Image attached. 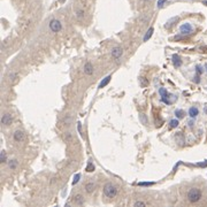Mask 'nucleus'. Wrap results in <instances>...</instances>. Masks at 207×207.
I'll use <instances>...</instances> for the list:
<instances>
[{"mask_svg": "<svg viewBox=\"0 0 207 207\" xmlns=\"http://www.w3.org/2000/svg\"><path fill=\"white\" fill-rule=\"evenodd\" d=\"M198 166H200V167H206V166H207V162H203V163H198Z\"/></svg>", "mask_w": 207, "mask_h": 207, "instance_id": "nucleus-28", "label": "nucleus"}, {"mask_svg": "<svg viewBox=\"0 0 207 207\" xmlns=\"http://www.w3.org/2000/svg\"><path fill=\"white\" fill-rule=\"evenodd\" d=\"M159 93L161 94V97H162V98H166V97L168 96V92H167V90L163 89V88H161V89L159 90Z\"/></svg>", "mask_w": 207, "mask_h": 207, "instance_id": "nucleus-18", "label": "nucleus"}, {"mask_svg": "<svg viewBox=\"0 0 207 207\" xmlns=\"http://www.w3.org/2000/svg\"><path fill=\"white\" fill-rule=\"evenodd\" d=\"M139 80L142 81V85H143V87H145V81H144V78H143V77H141Z\"/></svg>", "mask_w": 207, "mask_h": 207, "instance_id": "nucleus-30", "label": "nucleus"}, {"mask_svg": "<svg viewBox=\"0 0 207 207\" xmlns=\"http://www.w3.org/2000/svg\"><path fill=\"white\" fill-rule=\"evenodd\" d=\"M135 206H146V204L143 203V201H136V203H135Z\"/></svg>", "mask_w": 207, "mask_h": 207, "instance_id": "nucleus-25", "label": "nucleus"}, {"mask_svg": "<svg viewBox=\"0 0 207 207\" xmlns=\"http://www.w3.org/2000/svg\"><path fill=\"white\" fill-rule=\"evenodd\" d=\"M111 78H112V76H107V77H105L101 82H100V84H99V89H102V88H105L108 83H109V81H111Z\"/></svg>", "mask_w": 207, "mask_h": 207, "instance_id": "nucleus-10", "label": "nucleus"}, {"mask_svg": "<svg viewBox=\"0 0 207 207\" xmlns=\"http://www.w3.org/2000/svg\"><path fill=\"white\" fill-rule=\"evenodd\" d=\"M173 61H174V64H175L176 67H179V66L182 64V61H181V59H179V57L176 55V54L173 57Z\"/></svg>", "mask_w": 207, "mask_h": 207, "instance_id": "nucleus-15", "label": "nucleus"}, {"mask_svg": "<svg viewBox=\"0 0 207 207\" xmlns=\"http://www.w3.org/2000/svg\"><path fill=\"white\" fill-rule=\"evenodd\" d=\"M14 139L16 141V142H22L23 139H24V134H23V131H21V130H16L15 131V134H14Z\"/></svg>", "mask_w": 207, "mask_h": 207, "instance_id": "nucleus-7", "label": "nucleus"}, {"mask_svg": "<svg viewBox=\"0 0 207 207\" xmlns=\"http://www.w3.org/2000/svg\"><path fill=\"white\" fill-rule=\"evenodd\" d=\"M16 166H17V161H16V160H12V161H9V168H10V169H15Z\"/></svg>", "mask_w": 207, "mask_h": 207, "instance_id": "nucleus-20", "label": "nucleus"}, {"mask_svg": "<svg viewBox=\"0 0 207 207\" xmlns=\"http://www.w3.org/2000/svg\"><path fill=\"white\" fill-rule=\"evenodd\" d=\"M94 188H96V185H94L93 183H88V184L85 185L87 192H89V193H91V192H93V191H94Z\"/></svg>", "mask_w": 207, "mask_h": 207, "instance_id": "nucleus-14", "label": "nucleus"}, {"mask_svg": "<svg viewBox=\"0 0 207 207\" xmlns=\"http://www.w3.org/2000/svg\"><path fill=\"white\" fill-rule=\"evenodd\" d=\"M175 115H176L178 118H182L184 116V112H183L182 109H176V111H175Z\"/></svg>", "mask_w": 207, "mask_h": 207, "instance_id": "nucleus-19", "label": "nucleus"}, {"mask_svg": "<svg viewBox=\"0 0 207 207\" xmlns=\"http://www.w3.org/2000/svg\"><path fill=\"white\" fill-rule=\"evenodd\" d=\"M74 201H75V204H77V205H82V204L84 203V199H83V197H82L81 195H78V196H76V197L74 198Z\"/></svg>", "mask_w": 207, "mask_h": 207, "instance_id": "nucleus-13", "label": "nucleus"}, {"mask_svg": "<svg viewBox=\"0 0 207 207\" xmlns=\"http://www.w3.org/2000/svg\"><path fill=\"white\" fill-rule=\"evenodd\" d=\"M50 29L52 30L53 32H59L60 30L62 29V26H61L60 21H58V20H52V21L50 22Z\"/></svg>", "mask_w": 207, "mask_h": 207, "instance_id": "nucleus-3", "label": "nucleus"}, {"mask_svg": "<svg viewBox=\"0 0 207 207\" xmlns=\"http://www.w3.org/2000/svg\"><path fill=\"white\" fill-rule=\"evenodd\" d=\"M203 73V69H201V67L200 66H197V74L199 75V74H201Z\"/></svg>", "mask_w": 207, "mask_h": 207, "instance_id": "nucleus-26", "label": "nucleus"}, {"mask_svg": "<svg viewBox=\"0 0 207 207\" xmlns=\"http://www.w3.org/2000/svg\"><path fill=\"white\" fill-rule=\"evenodd\" d=\"M83 70H84V74L92 75V74H93V66H92V63H91V62H87V63L84 64Z\"/></svg>", "mask_w": 207, "mask_h": 207, "instance_id": "nucleus-6", "label": "nucleus"}, {"mask_svg": "<svg viewBox=\"0 0 207 207\" xmlns=\"http://www.w3.org/2000/svg\"><path fill=\"white\" fill-rule=\"evenodd\" d=\"M0 159H1V162H6V161H7V158H6V153H5V151H1V153H0Z\"/></svg>", "mask_w": 207, "mask_h": 207, "instance_id": "nucleus-22", "label": "nucleus"}, {"mask_svg": "<svg viewBox=\"0 0 207 207\" xmlns=\"http://www.w3.org/2000/svg\"><path fill=\"white\" fill-rule=\"evenodd\" d=\"M206 70H207V64H206Z\"/></svg>", "mask_w": 207, "mask_h": 207, "instance_id": "nucleus-32", "label": "nucleus"}, {"mask_svg": "<svg viewBox=\"0 0 207 207\" xmlns=\"http://www.w3.org/2000/svg\"><path fill=\"white\" fill-rule=\"evenodd\" d=\"M80 178H81V175L80 174H76L75 175V177H74V179H73V184L75 185V184H77L78 183V181H80Z\"/></svg>", "mask_w": 207, "mask_h": 207, "instance_id": "nucleus-23", "label": "nucleus"}, {"mask_svg": "<svg viewBox=\"0 0 207 207\" xmlns=\"http://www.w3.org/2000/svg\"><path fill=\"white\" fill-rule=\"evenodd\" d=\"M139 120H141V122L144 124V125H146L148 122H147V118H146V115L145 114H141L139 115Z\"/></svg>", "mask_w": 207, "mask_h": 207, "instance_id": "nucleus-17", "label": "nucleus"}, {"mask_svg": "<svg viewBox=\"0 0 207 207\" xmlns=\"http://www.w3.org/2000/svg\"><path fill=\"white\" fill-rule=\"evenodd\" d=\"M104 195H105L106 197H108V198H114V197L118 195V189H116V186H115L114 184H112V183L105 184V186H104Z\"/></svg>", "mask_w": 207, "mask_h": 207, "instance_id": "nucleus-1", "label": "nucleus"}, {"mask_svg": "<svg viewBox=\"0 0 207 207\" xmlns=\"http://www.w3.org/2000/svg\"><path fill=\"white\" fill-rule=\"evenodd\" d=\"M200 198H201V191L197 188H193L188 192V199L191 203H197L200 200Z\"/></svg>", "mask_w": 207, "mask_h": 207, "instance_id": "nucleus-2", "label": "nucleus"}, {"mask_svg": "<svg viewBox=\"0 0 207 207\" xmlns=\"http://www.w3.org/2000/svg\"><path fill=\"white\" fill-rule=\"evenodd\" d=\"M179 31H181V33H186V35H189V33H191V31H192V27H191V24L190 23H184V24H182L181 27H179Z\"/></svg>", "mask_w": 207, "mask_h": 207, "instance_id": "nucleus-4", "label": "nucleus"}, {"mask_svg": "<svg viewBox=\"0 0 207 207\" xmlns=\"http://www.w3.org/2000/svg\"><path fill=\"white\" fill-rule=\"evenodd\" d=\"M12 121H13V118H12V116H10L9 114H3L2 118H1V123H2L3 125H8V124H10Z\"/></svg>", "mask_w": 207, "mask_h": 207, "instance_id": "nucleus-8", "label": "nucleus"}, {"mask_svg": "<svg viewBox=\"0 0 207 207\" xmlns=\"http://www.w3.org/2000/svg\"><path fill=\"white\" fill-rule=\"evenodd\" d=\"M177 125H178L177 120H172V121L169 122V127H170V128H176Z\"/></svg>", "mask_w": 207, "mask_h": 207, "instance_id": "nucleus-21", "label": "nucleus"}, {"mask_svg": "<svg viewBox=\"0 0 207 207\" xmlns=\"http://www.w3.org/2000/svg\"><path fill=\"white\" fill-rule=\"evenodd\" d=\"M153 31H154V29L153 28H150V29L147 30V32L145 33V36H144V42H147L148 39L152 37V35H153Z\"/></svg>", "mask_w": 207, "mask_h": 207, "instance_id": "nucleus-11", "label": "nucleus"}, {"mask_svg": "<svg viewBox=\"0 0 207 207\" xmlns=\"http://www.w3.org/2000/svg\"><path fill=\"white\" fill-rule=\"evenodd\" d=\"M153 184H154L153 182H150V183H147V182H145V183H139V185H146V186H147V185H153Z\"/></svg>", "mask_w": 207, "mask_h": 207, "instance_id": "nucleus-27", "label": "nucleus"}, {"mask_svg": "<svg viewBox=\"0 0 207 207\" xmlns=\"http://www.w3.org/2000/svg\"><path fill=\"white\" fill-rule=\"evenodd\" d=\"M122 54H123V51H122V48L121 47H114L113 50H112V55H113V58L114 59H120L121 57H122Z\"/></svg>", "mask_w": 207, "mask_h": 207, "instance_id": "nucleus-5", "label": "nucleus"}, {"mask_svg": "<svg viewBox=\"0 0 207 207\" xmlns=\"http://www.w3.org/2000/svg\"><path fill=\"white\" fill-rule=\"evenodd\" d=\"M177 21H178L177 16H176V17H173V19H170L169 21H167V23H166V26H165V27H166V28H170V27H172L175 22H177Z\"/></svg>", "mask_w": 207, "mask_h": 207, "instance_id": "nucleus-12", "label": "nucleus"}, {"mask_svg": "<svg viewBox=\"0 0 207 207\" xmlns=\"http://www.w3.org/2000/svg\"><path fill=\"white\" fill-rule=\"evenodd\" d=\"M198 114H199V111H198L197 107H191V108L189 109V115L192 118H195Z\"/></svg>", "mask_w": 207, "mask_h": 207, "instance_id": "nucleus-9", "label": "nucleus"}, {"mask_svg": "<svg viewBox=\"0 0 207 207\" xmlns=\"http://www.w3.org/2000/svg\"><path fill=\"white\" fill-rule=\"evenodd\" d=\"M204 3H205V5H207V1H205V2H204Z\"/></svg>", "mask_w": 207, "mask_h": 207, "instance_id": "nucleus-31", "label": "nucleus"}, {"mask_svg": "<svg viewBox=\"0 0 207 207\" xmlns=\"http://www.w3.org/2000/svg\"><path fill=\"white\" fill-rule=\"evenodd\" d=\"M166 1H167V0H158V3H156L158 8H161V7L163 6V3H165Z\"/></svg>", "mask_w": 207, "mask_h": 207, "instance_id": "nucleus-24", "label": "nucleus"}, {"mask_svg": "<svg viewBox=\"0 0 207 207\" xmlns=\"http://www.w3.org/2000/svg\"><path fill=\"white\" fill-rule=\"evenodd\" d=\"M85 170H87L88 173H92V172L94 170V165H93L92 162H89L88 166H87V168H85Z\"/></svg>", "mask_w": 207, "mask_h": 207, "instance_id": "nucleus-16", "label": "nucleus"}, {"mask_svg": "<svg viewBox=\"0 0 207 207\" xmlns=\"http://www.w3.org/2000/svg\"><path fill=\"white\" fill-rule=\"evenodd\" d=\"M77 128H78V131H80V134H82V128H81V123H78V124H77Z\"/></svg>", "mask_w": 207, "mask_h": 207, "instance_id": "nucleus-29", "label": "nucleus"}]
</instances>
